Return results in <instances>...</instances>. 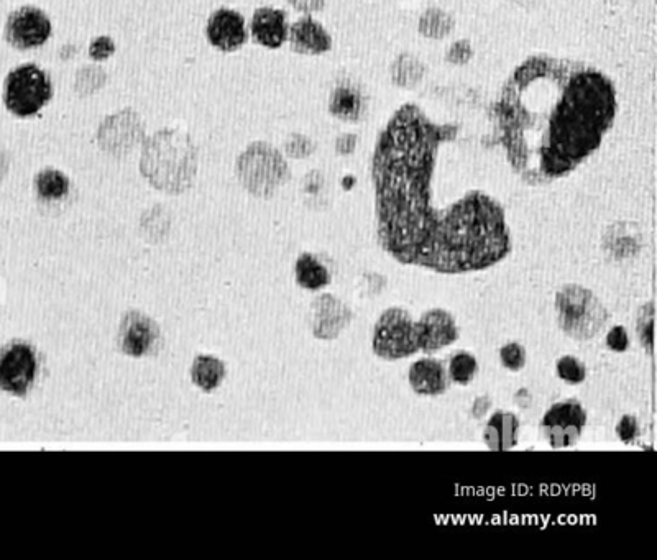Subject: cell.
<instances>
[{"mask_svg": "<svg viewBox=\"0 0 657 560\" xmlns=\"http://www.w3.org/2000/svg\"><path fill=\"white\" fill-rule=\"evenodd\" d=\"M459 134V124L403 104L378 135L372 157L378 242L396 262L460 275L495 267L511 253L497 199L472 189L449 206L434 204L439 153Z\"/></svg>", "mask_w": 657, "mask_h": 560, "instance_id": "cell-1", "label": "cell"}, {"mask_svg": "<svg viewBox=\"0 0 657 560\" xmlns=\"http://www.w3.org/2000/svg\"><path fill=\"white\" fill-rule=\"evenodd\" d=\"M615 84L582 61L533 55L493 102L495 142L529 186L562 180L589 160L615 124Z\"/></svg>", "mask_w": 657, "mask_h": 560, "instance_id": "cell-2", "label": "cell"}, {"mask_svg": "<svg viewBox=\"0 0 657 560\" xmlns=\"http://www.w3.org/2000/svg\"><path fill=\"white\" fill-rule=\"evenodd\" d=\"M557 321L570 339H593L608 322V311L589 288L566 285L556 294Z\"/></svg>", "mask_w": 657, "mask_h": 560, "instance_id": "cell-3", "label": "cell"}, {"mask_svg": "<svg viewBox=\"0 0 657 560\" xmlns=\"http://www.w3.org/2000/svg\"><path fill=\"white\" fill-rule=\"evenodd\" d=\"M53 96V86L43 69L22 65L5 78L4 102L17 117H32L42 111Z\"/></svg>", "mask_w": 657, "mask_h": 560, "instance_id": "cell-4", "label": "cell"}, {"mask_svg": "<svg viewBox=\"0 0 657 560\" xmlns=\"http://www.w3.org/2000/svg\"><path fill=\"white\" fill-rule=\"evenodd\" d=\"M372 347L377 357L388 362L408 359L419 352L416 322L411 314L401 308L386 309L373 329Z\"/></svg>", "mask_w": 657, "mask_h": 560, "instance_id": "cell-5", "label": "cell"}, {"mask_svg": "<svg viewBox=\"0 0 657 560\" xmlns=\"http://www.w3.org/2000/svg\"><path fill=\"white\" fill-rule=\"evenodd\" d=\"M240 178L255 196H270L288 178V166L280 153L268 145H252L240 158Z\"/></svg>", "mask_w": 657, "mask_h": 560, "instance_id": "cell-6", "label": "cell"}, {"mask_svg": "<svg viewBox=\"0 0 657 560\" xmlns=\"http://www.w3.org/2000/svg\"><path fill=\"white\" fill-rule=\"evenodd\" d=\"M38 372L35 350L25 342H12L0 352V390L25 396Z\"/></svg>", "mask_w": 657, "mask_h": 560, "instance_id": "cell-7", "label": "cell"}, {"mask_svg": "<svg viewBox=\"0 0 657 560\" xmlns=\"http://www.w3.org/2000/svg\"><path fill=\"white\" fill-rule=\"evenodd\" d=\"M587 426V411L579 401H562L547 409L541 421V429L549 446L554 449H567L579 442L584 427Z\"/></svg>", "mask_w": 657, "mask_h": 560, "instance_id": "cell-8", "label": "cell"}, {"mask_svg": "<svg viewBox=\"0 0 657 560\" xmlns=\"http://www.w3.org/2000/svg\"><path fill=\"white\" fill-rule=\"evenodd\" d=\"M51 22L37 7H22L9 15L5 23V38L17 50H33L48 42Z\"/></svg>", "mask_w": 657, "mask_h": 560, "instance_id": "cell-9", "label": "cell"}, {"mask_svg": "<svg viewBox=\"0 0 657 560\" xmlns=\"http://www.w3.org/2000/svg\"><path fill=\"white\" fill-rule=\"evenodd\" d=\"M459 339V327L454 316L444 309H431L416 322L418 349L424 354H434L446 349Z\"/></svg>", "mask_w": 657, "mask_h": 560, "instance_id": "cell-10", "label": "cell"}, {"mask_svg": "<svg viewBox=\"0 0 657 560\" xmlns=\"http://www.w3.org/2000/svg\"><path fill=\"white\" fill-rule=\"evenodd\" d=\"M158 337L160 331L155 321L137 311L127 314L120 326V347L125 354L132 357L147 355L153 349Z\"/></svg>", "mask_w": 657, "mask_h": 560, "instance_id": "cell-11", "label": "cell"}, {"mask_svg": "<svg viewBox=\"0 0 657 560\" xmlns=\"http://www.w3.org/2000/svg\"><path fill=\"white\" fill-rule=\"evenodd\" d=\"M206 32L209 42L222 51L239 50L240 46L247 42L244 17L235 10H216L209 17Z\"/></svg>", "mask_w": 657, "mask_h": 560, "instance_id": "cell-12", "label": "cell"}, {"mask_svg": "<svg viewBox=\"0 0 657 560\" xmlns=\"http://www.w3.org/2000/svg\"><path fill=\"white\" fill-rule=\"evenodd\" d=\"M352 321V311L332 294H322L313 304V332L318 339H336Z\"/></svg>", "mask_w": 657, "mask_h": 560, "instance_id": "cell-13", "label": "cell"}, {"mask_svg": "<svg viewBox=\"0 0 657 560\" xmlns=\"http://www.w3.org/2000/svg\"><path fill=\"white\" fill-rule=\"evenodd\" d=\"M288 35L291 48L299 55H322L332 48L331 35L311 15L299 19L290 28Z\"/></svg>", "mask_w": 657, "mask_h": 560, "instance_id": "cell-14", "label": "cell"}, {"mask_svg": "<svg viewBox=\"0 0 657 560\" xmlns=\"http://www.w3.org/2000/svg\"><path fill=\"white\" fill-rule=\"evenodd\" d=\"M288 17L283 10L262 7L253 14L252 35L255 42L267 48H280L288 40Z\"/></svg>", "mask_w": 657, "mask_h": 560, "instance_id": "cell-15", "label": "cell"}, {"mask_svg": "<svg viewBox=\"0 0 657 560\" xmlns=\"http://www.w3.org/2000/svg\"><path fill=\"white\" fill-rule=\"evenodd\" d=\"M409 385L414 393L423 396L442 395L449 386L447 370L439 360L421 359L409 368Z\"/></svg>", "mask_w": 657, "mask_h": 560, "instance_id": "cell-16", "label": "cell"}, {"mask_svg": "<svg viewBox=\"0 0 657 560\" xmlns=\"http://www.w3.org/2000/svg\"><path fill=\"white\" fill-rule=\"evenodd\" d=\"M329 111L344 122H359L365 112V96L354 81H340L329 99Z\"/></svg>", "mask_w": 657, "mask_h": 560, "instance_id": "cell-17", "label": "cell"}, {"mask_svg": "<svg viewBox=\"0 0 657 560\" xmlns=\"http://www.w3.org/2000/svg\"><path fill=\"white\" fill-rule=\"evenodd\" d=\"M520 436V419L508 411H497L492 418L488 419L483 439L488 449L510 450L518 444Z\"/></svg>", "mask_w": 657, "mask_h": 560, "instance_id": "cell-18", "label": "cell"}, {"mask_svg": "<svg viewBox=\"0 0 657 560\" xmlns=\"http://www.w3.org/2000/svg\"><path fill=\"white\" fill-rule=\"evenodd\" d=\"M426 71V65L418 56L401 53L391 65V79L400 88L413 89L423 81Z\"/></svg>", "mask_w": 657, "mask_h": 560, "instance_id": "cell-19", "label": "cell"}, {"mask_svg": "<svg viewBox=\"0 0 657 560\" xmlns=\"http://www.w3.org/2000/svg\"><path fill=\"white\" fill-rule=\"evenodd\" d=\"M296 280L306 290H321L329 285L331 275L327 268L311 253H303L296 262Z\"/></svg>", "mask_w": 657, "mask_h": 560, "instance_id": "cell-20", "label": "cell"}, {"mask_svg": "<svg viewBox=\"0 0 657 560\" xmlns=\"http://www.w3.org/2000/svg\"><path fill=\"white\" fill-rule=\"evenodd\" d=\"M455 20L446 10L431 7L419 17L418 30L428 40H444L454 32Z\"/></svg>", "mask_w": 657, "mask_h": 560, "instance_id": "cell-21", "label": "cell"}, {"mask_svg": "<svg viewBox=\"0 0 657 560\" xmlns=\"http://www.w3.org/2000/svg\"><path fill=\"white\" fill-rule=\"evenodd\" d=\"M226 375L221 360L211 355H199L193 363V381L204 391L216 390Z\"/></svg>", "mask_w": 657, "mask_h": 560, "instance_id": "cell-22", "label": "cell"}, {"mask_svg": "<svg viewBox=\"0 0 657 560\" xmlns=\"http://www.w3.org/2000/svg\"><path fill=\"white\" fill-rule=\"evenodd\" d=\"M35 188L45 201H58L69 193V180L61 171L43 170L38 173Z\"/></svg>", "mask_w": 657, "mask_h": 560, "instance_id": "cell-23", "label": "cell"}, {"mask_svg": "<svg viewBox=\"0 0 657 560\" xmlns=\"http://www.w3.org/2000/svg\"><path fill=\"white\" fill-rule=\"evenodd\" d=\"M478 363L474 355L469 352H457L452 355L449 363V377L457 385H469L470 381L477 377Z\"/></svg>", "mask_w": 657, "mask_h": 560, "instance_id": "cell-24", "label": "cell"}, {"mask_svg": "<svg viewBox=\"0 0 657 560\" xmlns=\"http://www.w3.org/2000/svg\"><path fill=\"white\" fill-rule=\"evenodd\" d=\"M556 372L557 377L569 385H580L587 378V368L574 355H564L557 360Z\"/></svg>", "mask_w": 657, "mask_h": 560, "instance_id": "cell-25", "label": "cell"}, {"mask_svg": "<svg viewBox=\"0 0 657 560\" xmlns=\"http://www.w3.org/2000/svg\"><path fill=\"white\" fill-rule=\"evenodd\" d=\"M638 336L644 349L653 352L654 344V304L643 306L638 317Z\"/></svg>", "mask_w": 657, "mask_h": 560, "instance_id": "cell-26", "label": "cell"}, {"mask_svg": "<svg viewBox=\"0 0 657 560\" xmlns=\"http://www.w3.org/2000/svg\"><path fill=\"white\" fill-rule=\"evenodd\" d=\"M500 360L503 367L508 368L511 372H518L526 365V352H524L523 345L516 344V342L503 345L500 350Z\"/></svg>", "mask_w": 657, "mask_h": 560, "instance_id": "cell-27", "label": "cell"}, {"mask_svg": "<svg viewBox=\"0 0 657 560\" xmlns=\"http://www.w3.org/2000/svg\"><path fill=\"white\" fill-rule=\"evenodd\" d=\"M474 58V46L469 40H457L446 51V61L454 66H464Z\"/></svg>", "mask_w": 657, "mask_h": 560, "instance_id": "cell-28", "label": "cell"}, {"mask_svg": "<svg viewBox=\"0 0 657 560\" xmlns=\"http://www.w3.org/2000/svg\"><path fill=\"white\" fill-rule=\"evenodd\" d=\"M616 434L620 437L621 442H625V444L635 442L639 436L638 419L635 416H631V414L623 416L618 426H616Z\"/></svg>", "mask_w": 657, "mask_h": 560, "instance_id": "cell-29", "label": "cell"}, {"mask_svg": "<svg viewBox=\"0 0 657 560\" xmlns=\"http://www.w3.org/2000/svg\"><path fill=\"white\" fill-rule=\"evenodd\" d=\"M607 345L608 349L613 350V352H620V354L626 352L630 347V337H628L625 327H612L607 334Z\"/></svg>", "mask_w": 657, "mask_h": 560, "instance_id": "cell-30", "label": "cell"}, {"mask_svg": "<svg viewBox=\"0 0 657 560\" xmlns=\"http://www.w3.org/2000/svg\"><path fill=\"white\" fill-rule=\"evenodd\" d=\"M112 50H114V46H112L109 38H99V40H96L94 45L91 46V55L92 58L101 60V58H106Z\"/></svg>", "mask_w": 657, "mask_h": 560, "instance_id": "cell-31", "label": "cell"}, {"mask_svg": "<svg viewBox=\"0 0 657 560\" xmlns=\"http://www.w3.org/2000/svg\"><path fill=\"white\" fill-rule=\"evenodd\" d=\"M291 4L295 5L296 9L306 14H313L318 12L324 7V0H291Z\"/></svg>", "mask_w": 657, "mask_h": 560, "instance_id": "cell-32", "label": "cell"}, {"mask_svg": "<svg viewBox=\"0 0 657 560\" xmlns=\"http://www.w3.org/2000/svg\"><path fill=\"white\" fill-rule=\"evenodd\" d=\"M355 145H357V137H355V135H342V137L337 140V152H339L340 155H349V153L354 152Z\"/></svg>", "mask_w": 657, "mask_h": 560, "instance_id": "cell-33", "label": "cell"}, {"mask_svg": "<svg viewBox=\"0 0 657 560\" xmlns=\"http://www.w3.org/2000/svg\"><path fill=\"white\" fill-rule=\"evenodd\" d=\"M298 142L306 143L308 147H303V152H296L295 145H293V143H288L286 150H288V153H290L291 157H306V155H309V153L313 152V145H311V142H309L308 138L304 140V137H298ZM298 147H301V143H298Z\"/></svg>", "mask_w": 657, "mask_h": 560, "instance_id": "cell-34", "label": "cell"}, {"mask_svg": "<svg viewBox=\"0 0 657 560\" xmlns=\"http://www.w3.org/2000/svg\"><path fill=\"white\" fill-rule=\"evenodd\" d=\"M5 171H7V158H5L4 150L0 148V180L4 178Z\"/></svg>", "mask_w": 657, "mask_h": 560, "instance_id": "cell-35", "label": "cell"}]
</instances>
